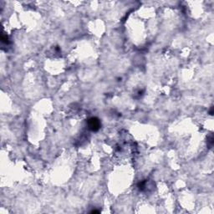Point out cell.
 I'll return each mask as SVG.
<instances>
[{
  "instance_id": "obj_1",
  "label": "cell",
  "mask_w": 214,
  "mask_h": 214,
  "mask_svg": "<svg viewBox=\"0 0 214 214\" xmlns=\"http://www.w3.org/2000/svg\"><path fill=\"white\" fill-rule=\"evenodd\" d=\"M89 128L93 131H97L99 128V121L95 118H92L89 120Z\"/></svg>"
}]
</instances>
